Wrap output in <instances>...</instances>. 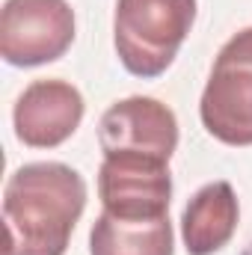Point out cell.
Segmentation results:
<instances>
[{
	"mask_svg": "<svg viewBox=\"0 0 252 255\" xmlns=\"http://www.w3.org/2000/svg\"><path fill=\"white\" fill-rule=\"evenodd\" d=\"M86 208V181L77 169L42 160L15 169L3 190V255H65Z\"/></svg>",
	"mask_w": 252,
	"mask_h": 255,
	"instance_id": "cell-1",
	"label": "cell"
},
{
	"mask_svg": "<svg viewBox=\"0 0 252 255\" xmlns=\"http://www.w3.org/2000/svg\"><path fill=\"white\" fill-rule=\"evenodd\" d=\"M196 21V0H116L113 45L130 74L160 77Z\"/></svg>",
	"mask_w": 252,
	"mask_h": 255,
	"instance_id": "cell-2",
	"label": "cell"
},
{
	"mask_svg": "<svg viewBox=\"0 0 252 255\" xmlns=\"http://www.w3.org/2000/svg\"><path fill=\"white\" fill-rule=\"evenodd\" d=\"M199 116L226 145H252V27L235 33L217 54L205 83Z\"/></svg>",
	"mask_w": 252,
	"mask_h": 255,
	"instance_id": "cell-3",
	"label": "cell"
},
{
	"mask_svg": "<svg viewBox=\"0 0 252 255\" xmlns=\"http://www.w3.org/2000/svg\"><path fill=\"white\" fill-rule=\"evenodd\" d=\"M74 42V12L65 0H6L0 12V57L33 68L60 60Z\"/></svg>",
	"mask_w": 252,
	"mask_h": 255,
	"instance_id": "cell-4",
	"label": "cell"
},
{
	"mask_svg": "<svg viewBox=\"0 0 252 255\" xmlns=\"http://www.w3.org/2000/svg\"><path fill=\"white\" fill-rule=\"evenodd\" d=\"M98 196L104 211L119 220L169 217V199H172L169 163L127 151L104 154L98 169Z\"/></svg>",
	"mask_w": 252,
	"mask_h": 255,
	"instance_id": "cell-5",
	"label": "cell"
},
{
	"mask_svg": "<svg viewBox=\"0 0 252 255\" xmlns=\"http://www.w3.org/2000/svg\"><path fill=\"white\" fill-rule=\"evenodd\" d=\"M98 142L104 154L127 151L169 163L178 148V119L163 101L130 95L104 110L98 122Z\"/></svg>",
	"mask_w": 252,
	"mask_h": 255,
	"instance_id": "cell-6",
	"label": "cell"
},
{
	"mask_svg": "<svg viewBox=\"0 0 252 255\" xmlns=\"http://www.w3.org/2000/svg\"><path fill=\"white\" fill-rule=\"evenodd\" d=\"M83 95L68 80H33L15 101V136L30 148H57L83 122Z\"/></svg>",
	"mask_w": 252,
	"mask_h": 255,
	"instance_id": "cell-7",
	"label": "cell"
},
{
	"mask_svg": "<svg viewBox=\"0 0 252 255\" xmlns=\"http://www.w3.org/2000/svg\"><path fill=\"white\" fill-rule=\"evenodd\" d=\"M241 205L229 181H211L187 202L181 217V241L190 255L220 253L238 232Z\"/></svg>",
	"mask_w": 252,
	"mask_h": 255,
	"instance_id": "cell-8",
	"label": "cell"
},
{
	"mask_svg": "<svg viewBox=\"0 0 252 255\" xmlns=\"http://www.w3.org/2000/svg\"><path fill=\"white\" fill-rule=\"evenodd\" d=\"M175 235L169 217L160 220H119L98 214L89 232V255H172Z\"/></svg>",
	"mask_w": 252,
	"mask_h": 255,
	"instance_id": "cell-9",
	"label": "cell"
}]
</instances>
